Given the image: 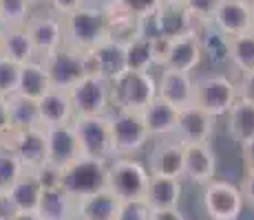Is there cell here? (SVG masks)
I'll return each instance as SVG.
<instances>
[{
    "label": "cell",
    "instance_id": "obj_37",
    "mask_svg": "<svg viewBox=\"0 0 254 220\" xmlns=\"http://www.w3.org/2000/svg\"><path fill=\"white\" fill-rule=\"evenodd\" d=\"M18 80H20V66L0 57V97L9 99L18 92Z\"/></svg>",
    "mask_w": 254,
    "mask_h": 220
},
{
    "label": "cell",
    "instance_id": "obj_31",
    "mask_svg": "<svg viewBox=\"0 0 254 220\" xmlns=\"http://www.w3.org/2000/svg\"><path fill=\"white\" fill-rule=\"evenodd\" d=\"M124 57H126V71L137 73H153V42L150 38L135 36L128 42H124Z\"/></svg>",
    "mask_w": 254,
    "mask_h": 220
},
{
    "label": "cell",
    "instance_id": "obj_1",
    "mask_svg": "<svg viewBox=\"0 0 254 220\" xmlns=\"http://www.w3.org/2000/svg\"><path fill=\"white\" fill-rule=\"evenodd\" d=\"M64 20V44L77 48V51H93L111 38L109 18L104 7L86 2L75 13L62 18Z\"/></svg>",
    "mask_w": 254,
    "mask_h": 220
},
{
    "label": "cell",
    "instance_id": "obj_3",
    "mask_svg": "<svg viewBox=\"0 0 254 220\" xmlns=\"http://www.w3.org/2000/svg\"><path fill=\"white\" fill-rule=\"evenodd\" d=\"M157 99V75L155 73L126 71L111 82V101L115 110L141 112Z\"/></svg>",
    "mask_w": 254,
    "mask_h": 220
},
{
    "label": "cell",
    "instance_id": "obj_38",
    "mask_svg": "<svg viewBox=\"0 0 254 220\" xmlns=\"http://www.w3.org/2000/svg\"><path fill=\"white\" fill-rule=\"evenodd\" d=\"M115 220H150V207L146 200H128L120 203Z\"/></svg>",
    "mask_w": 254,
    "mask_h": 220
},
{
    "label": "cell",
    "instance_id": "obj_53",
    "mask_svg": "<svg viewBox=\"0 0 254 220\" xmlns=\"http://www.w3.org/2000/svg\"><path fill=\"white\" fill-rule=\"evenodd\" d=\"M0 57H2V29H0Z\"/></svg>",
    "mask_w": 254,
    "mask_h": 220
},
{
    "label": "cell",
    "instance_id": "obj_36",
    "mask_svg": "<svg viewBox=\"0 0 254 220\" xmlns=\"http://www.w3.org/2000/svg\"><path fill=\"white\" fill-rule=\"evenodd\" d=\"M122 11L133 16L135 20H146V18L155 16L162 7V0H113Z\"/></svg>",
    "mask_w": 254,
    "mask_h": 220
},
{
    "label": "cell",
    "instance_id": "obj_32",
    "mask_svg": "<svg viewBox=\"0 0 254 220\" xmlns=\"http://www.w3.org/2000/svg\"><path fill=\"white\" fill-rule=\"evenodd\" d=\"M228 60L241 73L254 71V31L228 40Z\"/></svg>",
    "mask_w": 254,
    "mask_h": 220
},
{
    "label": "cell",
    "instance_id": "obj_6",
    "mask_svg": "<svg viewBox=\"0 0 254 220\" xmlns=\"http://www.w3.org/2000/svg\"><path fill=\"white\" fill-rule=\"evenodd\" d=\"M111 150L113 156H135L150 143V134L144 126L141 112L133 110H111Z\"/></svg>",
    "mask_w": 254,
    "mask_h": 220
},
{
    "label": "cell",
    "instance_id": "obj_50",
    "mask_svg": "<svg viewBox=\"0 0 254 220\" xmlns=\"http://www.w3.org/2000/svg\"><path fill=\"white\" fill-rule=\"evenodd\" d=\"M162 4H184V0H162Z\"/></svg>",
    "mask_w": 254,
    "mask_h": 220
},
{
    "label": "cell",
    "instance_id": "obj_29",
    "mask_svg": "<svg viewBox=\"0 0 254 220\" xmlns=\"http://www.w3.org/2000/svg\"><path fill=\"white\" fill-rule=\"evenodd\" d=\"M9 196H11V200L16 203V207L20 209V212H24V214L36 212L38 203H40V196H42V185L33 172H24L20 178L11 185Z\"/></svg>",
    "mask_w": 254,
    "mask_h": 220
},
{
    "label": "cell",
    "instance_id": "obj_49",
    "mask_svg": "<svg viewBox=\"0 0 254 220\" xmlns=\"http://www.w3.org/2000/svg\"><path fill=\"white\" fill-rule=\"evenodd\" d=\"M31 7H38V4H47V0H27Z\"/></svg>",
    "mask_w": 254,
    "mask_h": 220
},
{
    "label": "cell",
    "instance_id": "obj_47",
    "mask_svg": "<svg viewBox=\"0 0 254 220\" xmlns=\"http://www.w3.org/2000/svg\"><path fill=\"white\" fill-rule=\"evenodd\" d=\"M241 156H243L246 172H254V139L246 141V143L241 145Z\"/></svg>",
    "mask_w": 254,
    "mask_h": 220
},
{
    "label": "cell",
    "instance_id": "obj_16",
    "mask_svg": "<svg viewBox=\"0 0 254 220\" xmlns=\"http://www.w3.org/2000/svg\"><path fill=\"white\" fill-rule=\"evenodd\" d=\"M45 134H47V165L62 172L64 168H69L73 161H77L82 156L73 124L45 128Z\"/></svg>",
    "mask_w": 254,
    "mask_h": 220
},
{
    "label": "cell",
    "instance_id": "obj_7",
    "mask_svg": "<svg viewBox=\"0 0 254 220\" xmlns=\"http://www.w3.org/2000/svg\"><path fill=\"white\" fill-rule=\"evenodd\" d=\"M75 117H109L113 110L111 82L102 77H82L69 90Z\"/></svg>",
    "mask_w": 254,
    "mask_h": 220
},
{
    "label": "cell",
    "instance_id": "obj_5",
    "mask_svg": "<svg viewBox=\"0 0 254 220\" xmlns=\"http://www.w3.org/2000/svg\"><path fill=\"white\" fill-rule=\"evenodd\" d=\"M106 170H109V161L80 156L69 168L62 170L60 187L77 203L91 194L106 189Z\"/></svg>",
    "mask_w": 254,
    "mask_h": 220
},
{
    "label": "cell",
    "instance_id": "obj_12",
    "mask_svg": "<svg viewBox=\"0 0 254 220\" xmlns=\"http://www.w3.org/2000/svg\"><path fill=\"white\" fill-rule=\"evenodd\" d=\"M24 31L33 44L38 60H45L47 55L56 53L64 44V20L49 9L40 13H31Z\"/></svg>",
    "mask_w": 254,
    "mask_h": 220
},
{
    "label": "cell",
    "instance_id": "obj_23",
    "mask_svg": "<svg viewBox=\"0 0 254 220\" xmlns=\"http://www.w3.org/2000/svg\"><path fill=\"white\" fill-rule=\"evenodd\" d=\"M93 57H95L97 73L102 80L115 82L122 73H126V57H124V42L117 40H106L100 46L93 48Z\"/></svg>",
    "mask_w": 254,
    "mask_h": 220
},
{
    "label": "cell",
    "instance_id": "obj_20",
    "mask_svg": "<svg viewBox=\"0 0 254 220\" xmlns=\"http://www.w3.org/2000/svg\"><path fill=\"white\" fill-rule=\"evenodd\" d=\"M177 115H179V110L175 108V106H170L168 101L159 99V97L155 101H150V104L141 110V119H144V126L150 134V141L175 136Z\"/></svg>",
    "mask_w": 254,
    "mask_h": 220
},
{
    "label": "cell",
    "instance_id": "obj_13",
    "mask_svg": "<svg viewBox=\"0 0 254 220\" xmlns=\"http://www.w3.org/2000/svg\"><path fill=\"white\" fill-rule=\"evenodd\" d=\"M208 27L214 29L226 40L250 33L252 31L250 0H221L217 11L210 18Z\"/></svg>",
    "mask_w": 254,
    "mask_h": 220
},
{
    "label": "cell",
    "instance_id": "obj_33",
    "mask_svg": "<svg viewBox=\"0 0 254 220\" xmlns=\"http://www.w3.org/2000/svg\"><path fill=\"white\" fill-rule=\"evenodd\" d=\"M31 13L27 0H0V29H24Z\"/></svg>",
    "mask_w": 254,
    "mask_h": 220
},
{
    "label": "cell",
    "instance_id": "obj_46",
    "mask_svg": "<svg viewBox=\"0 0 254 220\" xmlns=\"http://www.w3.org/2000/svg\"><path fill=\"white\" fill-rule=\"evenodd\" d=\"M11 132V121H9V104L4 97H0V136Z\"/></svg>",
    "mask_w": 254,
    "mask_h": 220
},
{
    "label": "cell",
    "instance_id": "obj_51",
    "mask_svg": "<svg viewBox=\"0 0 254 220\" xmlns=\"http://www.w3.org/2000/svg\"><path fill=\"white\" fill-rule=\"evenodd\" d=\"M250 18H252V31H254V0H250Z\"/></svg>",
    "mask_w": 254,
    "mask_h": 220
},
{
    "label": "cell",
    "instance_id": "obj_25",
    "mask_svg": "<svg viewBox=\"0 0 254 220\" xmlns=\"http://www.w3.org/2000/svg\"><path fill=\"white\" fill-rule=\"evenodd\" d=\"M77 203L62 187L42 189L40 203H38V218L40 220H66L75 214Z\"/></svg>",
    "mask_w": 254,
    "mask_h": 220
},
{
    "label": "cell",
    "instance_id": "obj_48",
    "mask_svg": "<svg viewBox=\"0 0 254 220\" xmlns=\"http://www.w3.org/2000/svg\"><path fill=\"white\" fill-rule=\"evenodd\" d=\"M16 220H40V218H38V214H36V212H29V214L20 212V214H18V218H16Z\"/></svg>",
    "mask_w": 254,
    "mask_h": 220
},
{
    "label": "cell",
    "instance_id": "obj_2",
    "mask_svg": "<svg viewBox=\"0 0 254 220\" xmlns=\"http://www.w3.org/2000/svg\"><path fill=\"white\" fill-rule=\"evenodd\" d=\"M148 178V168L135 156H113L106 170V189L120 203L144 200Z\"/></svg>",
    "mask_w": 254,
    "mask_h": 220
},
{
    "label": "cell",
    "instance_id": "obj_17",
    "mask_svg": "<svg viewBox=\"0 0 254 220\" xmlns=\"http://www.w3.org/2000/svg\"><path fill=\"white\" fill-rule=\"evenodd\" d=\"M184 178L194 185H208L217 178V154L210 143L184 145Z\"/></svg>",
    "mask_w": 254,
    "mask_h": 220
},
{
    "label": "cell",
    "instance_id": "obj_10",
    "mask_svg": "<svg viewBox=\"0 0 254 220\" xmlns=\"http://www.w3.org/2000/svg\"><path fill=\"white\" fill-rule=\"evenodd\" d=\"M73 130H75L82 156L102 161L113 159L109 117H75L73 119Z\"/></svg>",
    "mask_w": 254,
    "mask_h": 220
},
{
    "label": "cell",
    "instance_id": "obj_26",
    "mask_svg": "<svg viewBox=\"0 0 254 220\" xmlns=\"http://www.w3.org/2000/svg\"><path fill=\"white\" fill-rule=\"evenodd\" d=\"M117 209H120V200L109 189H102V192L77 200L75 214L84 220H115Z\"/></svg>",
    "mask_w": 254,
    "mask_h": 220
},
{
    "label": "cell",
    "instance_id": "obj_41",
    "mask_svg": "<svg viewBox=\"0 0 254 220\" xmlns=\"http://www.w3.org/2000/svg\"><path fill=\"white\" fill-rule=\"evenodd\" d=\"M237 95L241 101H248V104L254 106V71L241 73L237 82Z\"/></svg>",
    "mask_w": 254,
    "mask_h": 220
},
{
    "label": "cell",
    "instance_id": "obj_43",
    "mask_svg": "<svg viewBox=\"0 0 254 220\" xmlns=\"http://www.w3.org/2000/svg\"><path fill=\"white\" fill-rule=\"evenodd\" d=\"M20 209L11 200L9 192H0V220H16Z\"/></svg>",
    "mask_w": 254,
    "mask_h": 220
},
{
    "label": "cell",
    "instance_id": "obj_39",
    "mask_svg": "<svg viewBox=\"0 0 254 220\" xmlns=\"http://www.w3.org/2000/svg\"><path fill=\"white\" fill-rule=\"evenodd\" d=\"M47 4H49V11H53L60 18H66L71 13H75L80 7H84L86 0H47Z\"/></svg>",
    "mask_w": 254,
    "mask_h": 220
},
{
    "label": "cell",
    "instance_id": "obj_24",
    "mask_svg": "<svg viewBox=\"0 0 254 220\" xmlns=\"http://www.w3.org/2000/svg\"><path fill=\"white\" fill-rule=\"evenodd\" d=\"M49 90H51V80H49L42 60H33L20 66V80H18L16 95L27 97L31 101H40Z\"/></svg>",
    "mask_w": 254,
    "mask_h": 220
},
{
    "label": "cell",
    "instance_id": "obj_52",
    "mask_svg": "<svg viewBox=\"0 0 254 220\" xmlns=\"http://www.w3.org/2000/svg\"><path fill=\"white\" fill-rule=\"evenodd\" d=\"M66 220H84V218H82V216H77V214H73V216H69Z\"/></svg>",
    "mask_w": 254,
    "mask_h": 220
},
{
    "label": "cell",
    "instance_id": "obj_21",
    "mask_svg": "<svg viewBox=\"0 0 254 220\" xmlns=\"http://www.w3.org/2000/svg\"><path fill=\"white\" fill-rule=\"evenodd\" d=\"M38 112H40L42 128H53V126L73 124L75 112H73L71 97L66 90L51 88L40 101H38Z\"/></svg>",
    "mask_w": 254,
    "mask_h": 220
},
{
    "label": "cell",
    "instance_id": "obj_40",
    "mask_svg": "<svg viewBox=\"0 0 254 220\" xmlns=\"http://www.w3.org/2000/svg\"><path fill=\"white\" fill-rule=\"evenodd\" d=\"M36 178L40 180L42 189H51V187H60V178H62V172L56 168H51V165H42L40 170H36Z\"/></svg>",
    "mask_w": 254,
    "mask_h": 220
},
{
    "label": "cell",
    "instance_id": "obj_19",
    "mask_svg": "<svg viewBox=\"0 0 254 220\" xmlns=\"http://www.w3.org/2000/svg\"><path fill=\"white\" fill-rule=\"evenodd\" d=\"M157 97L168 101L177 110L192 106L194 99V77L186 75V73L168 71V68H159L157 75Z\"/></svg>",
    "mask_w": 254,
    "mask_h": 220
},
{
    "label": "cell",
    "instance_id": "obj_14",
    "mask_svg": "<svg viewBox=\"0 0 254 220\" xmlns=\"http://www.w3.org/2000/svg\"><path fill=\"white\" fill-rule=\"evenodd\" d=\"M201 62H203V46L197 29H190V31L170 38V48L164 68L192 75V71H197Z\"/></svg>",
    "mask_w": 254,
    "mask_h": 220
},
{
    "label": "cell",
    "instance_id": "obj_8",
    "mask_svg": "<svg viewBox=\"0 0 254 220\" xmlns=\"http://www.w3.org/2000/svg\"><path fill=\"white\" fill-rule=\"evenodd\" d=\"M203 212L210 220H239L243 216V196L239 185L223 178H214L203 185Z\"/></svg>",
    "mask_w": 254,
    "mask_h": 220
},
{
    "label": "cell",
    "instance_id": "obj_30",
    "mask_svg": "<svg viewBox=\"0 0 254 220\" xmlns=\"http://www.w3.org/2000/svg\"><path fill=\"white\" fill-rule=\"evenodd\" d=\"M226 117H228V130H230L232 139L239 145L254 139V106L252 104L237 99Z\"/></svg>",
    "mask_w": 254,
    "mask_h": 220
},
{
    "label": "cell",
    "instance_id": "obj_44",
    "mask_svg": "<svg viewBox=\"0 0 254 220\" xmlns=\"http://www.w3.org/2000/svg\"><path fill=\"white\" fill-rule=\"evenodd\" d=\"M239 192L243 196V203L254 207V172H246L241 185H239Z\"/></svg>",
    "mask_w": 254,
    "mask_h": 220
},
{
    "label": "cell",
    "instance_id": "obj_11",
    "mask_svg": "<svg viewBox=\"0 0 254 220\" xmlns=\"http://www.w3.org/2000/svg\"><path fill=\"white\" fill-rule=\"evenodd\" d=\"M42 64H45L47 75L51 80V88H58V90L69 92L82 77H86L84 51H77V48L69 46V44H62L56 53L47 55L42 60Z\"/></svg>",
    "mask_w": 254,
    "mask_h": 220
},
{
    "label": "cell",
    "instance_id": "obj_42",
    "mask_svg": "<svg viewBox=\"0 0 254 220\" xmlns=\"http://www.w3.org/2000/svg\"><path fill=\"white\" fill-rule=\"evenodd\" d=\"M153 62H155V68H164L166 64V57H168V48H170V38L166 36H159V38H153Z\"/></svg>",
    "mask_w": 254,
    "mask_h": 220
},
{
    "label": "cell",
    "instance_id": "obj_35",
    "mask_svg": "<svg viewBox=\"0 0 254 220\" xmlns=\"http://www.w3.org/2000/svg\"><path fill=\"white\" fill-rule=\"evenodd\" d=\"M219 2L221 0H184V9L190 16V20L194 22V27L201 29V27H208L210 18L217 11Z\"/></svg>",
    "mask_w": 254,
    "mask_h": 220
},
{
    "label": "cell",
    "instance_id": "obj_22",
    "mask_svg": "<svg viewBox=\"0 0 254 220\" xmlns=\"http://www.w3.org/2000/svg\"><path fill=\"white\" fill-rule=\"evenodd\" d=\"M182 194H184V180L182 178L150 176L144 200L150 209H179Z\"/></svg>",
    "mask_w": 254,
    "mask_h": 220
},
{
    "label": "cell",
    "instance_id": "obj_45",
    "mask_svg": "<svg viewBox=\"0 0 254 220\" xmlns=\"http://www.w3.org/2000/svg\"><path fill=\"white\" fill-rule=\"evenodd\" d=\"M150 220H188L182 209H150Z\"/></svg>",
    "mask_w": 254,
    "mask_h": 220
},
{
    "label": "cell",
    "instance_id": "obj_27",
    "mask_svg": "<svg viewBox=\"0 0 254 220\" xmlns=\"http://www.w3.org/2000/svg\"><path fill=\"white\" fill-rule=\"evenodd\" d=\"M2 57L18 66L38 60L33 44L24 29H2Z\"/></svg>",
    "mask_w": 254,
    "mask_h": 220
},
{
    "label": "cell",
    "instance_id": "obj_18",
    "mask_svg": "<svg viewBox=\"0 0 254 220\" xmlns=\"http://www.w3.org/2000/svg\"><path fill=\"white\" fill-rule=\"evenodd\" d=\"M214 132V119L206 115L197 106H186L177 115V128H175V139L188 143H210V136Z\"/></svg>",
    "mask_w": 254,
    "mask_h": 220
},
{
    "label": "cell",
    "instance_id": "obj_9",
    "mask_svg": "<svg viewBox=\"0 0 254 220\" xmlns=\"http://www.w3.org/2000/svg\"><path fill=\"white\" fill-rule=\"evenodd\" d=\"M0 148L11 150L27 172H36L47 163V134L45 128H31L22 132H7L0 136Z\"/></svg>",
    "mask_w": 254,
    "mask_h": 220
},
{
    "label": "cell",
    "instance_id": "obj_4",
    "mask_svg": "<svg viewBox=\"0 0 254 220\" xmlns=\"http://www.w3.org/2000/svg\"><path fill=\"white\" fill-rule=\"evenodd\" d=\"M237 99V82L228 77L226 73H210V75L194 80L192 106L201 108L212 119L226 117Z\"/></svg>",
    "mask_w": 254,
    "mask_h": 220
},
{
    "label": "cell",
    "instance_id": "obj_28",
    "mask_svg": "<svg viewBox=\"0 0 254 220\" xmlns=\"http://www.w3.org/2000/svg\"><path fill=\"white\" fill-rule=\"evenodd\" d=\"M7 104H9L11 130L22 132V130H31V128H42L40 112H38V101H31L20 95H11L7 99Z\"/></svg>",
    "mask_w": 254,
    "mask_h": 220
},
{
    "label": "cell",
    "instance_id": "obj_34",
    "mask_svg": "<svg viewBox=\"0 0 254 220\" xmlns=\"http://www.w3.org/2000/svg\"><path fill=\"white\" fill-rule=\"evenodd\" d=\"M27 172L18 156L7 148H0V192H9L11 185Z\"/></svg>",
    "mask_w": 254,
    "mask_h": 220
},
{
    "label": "cell",
    "instance_id": "obj_15",
    "mask_svg": "<svg viewBox=\"0 0 254 220\" xmlns=\"http://www.w3.org/2000/svg\"><path fill=\"white\" fill-rule=\"evenodd\" d=\"M148 174L184 180V143L175 136L157 139L148 154Z\"/></svg>",
    "mask_w": 254,
    "mask_h": 220
}]
</instances>
